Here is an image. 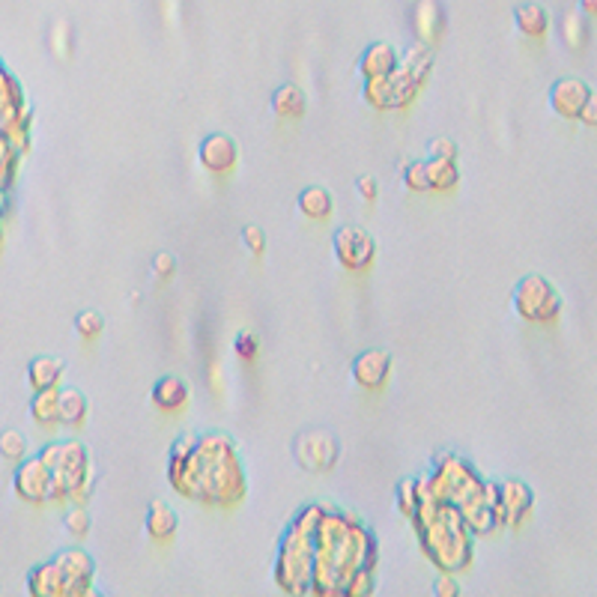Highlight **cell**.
<instances>
[{
  "instance_id": "cell-1",
  "label": "cell",
  "mask_w": 597,
  "mask_h": 597,
  "mask_svg": "<svg viewBox=\"0 0 597 597\" xmlns=\"http://www.w3.org/2000/svg\"><path fill=\"white\" fill-rule=\"evenodd\" d=\"M168 478L176 493L206 505L230 508L246 496V475L225 436L180 439V445L171 451Z\"/></svg>"
},
{
  "instance_id": "cell-2",
  "label": "cell",
  "mask_w": 597,
  "mask_h": 597,
  "mask_svg": "<svg viewBox=\"0 0 597 597\" xmlns=\"http://www.w3.org/2000/svg\"><path fill=\"white\" fill-rule=\"evenodd\" d=\"M559 290L552 287L544 275H523L514 287V311L526 319V323H556L561 317Z\"/></svg>"
},
{
  "instance_id": "cell-3",
  "label": "cell",
  "mask_w": 597,
  "mask_h": 597,
  "mask_svg": "<svg viewBox=\"0 0 597 597\" xmlns=\"http://www.w3.org/2000/svg\"><path fill=\"white\" fill-rule=\"evenodd\" d=\"M331 248H335L338 263L347 272H368L373 267V257H377V242L371 234H364L359 227H340L335 239H331Z\"/></svg>"
},
{
  "instance_id": "cell-4",
  "label": "cell",
  "mask_w": 597,
  "mask_h": 597,
  "mask_svg": "<svg viewBox=\"0 0 597 597\" xmlns=\"http://www.w3.org/2000/svg\"><path fill=\"white\" fill-rule=\"evenodd\" d=\"M51 478L54 472L42 463V457H25L18 463L16 478H13V490L21 502L27 505H46L51 499Z\"/></svg>"
},
{
  "instance_id": "cell-5",
  "label": "cell",
  "mask_w": 597,
  "mask_h": 597,
  "mask_svg": "<svg viewBox=\"0 0 597 597\" xmlns=\"http://www.w3.org/2000/svg\"><path fill=\"white\" fill-rule=\"evenodd\" d=\"M338 442L323 430H311L296 439V460L308 472H329L338 463Z\"/></svg>"
},
{
  "instance_id": "cell-6",
  "label": "cell",
  "mask_w": 597,
  "mask_h": 597,
  "mask_svg": "<svg viewBox=\"0 0 597 597\" xmlns=\"http://www.w3.org/2000/svg\"><path fill=\"white\" fill-rule=\"evenodd\" d=\"M592 96V87L580 79H559L550 87L547 102L552 108V114L561 120H577L580 110L585 108V99Z\"/></svg>"
},
{
  "instance_id": "cell-7",
  "label": "cell",
  "mask_w": 597,
  "mask_h": 597,
  "mask_svg": "<svg viewBox=\"0 0 597 597\" xmlns=\"http://www.w3.org/2000/svg\"><path fill=\"white\" fill-rule=\"evenodd\" d=\"M197 159H201V164L209 173L225 176V173L234 171L236 162H239L236 141L230 135H221V131H215V135H206L201 141V147H197Z\"/></svg>"
},
{
  "instance_id": "cell-8",
  "label": "cell",
  "mask_w": 597,
  "mask_h": 597,
  "mask_svg": "<svg viewBox=\"0 0 597 597\" xmlns=\"http://www.w3.org/2000/svg\"><path fill=\"white\" fill-rule=\"evenodd\" d=\"M392 377V356L382 350H368L352 361V380L364 392H382Z\"/></svg>"
},
{
  "instance_id": "cell-9",
  "label": "cell",
  "mask_w": 597,
  "mask_h": 597,
  "mask_svg": "<svg viewBox=\"0 0 597 597\" xmlns=\"http://www.w3.org/2000/svg\"><path fill=\"white\" fill-rule=\"evenodd\" d=\"M58 568L63 571L66 577V597H81V594H90V585H93V559L87 556L84 550H66L60 552L58 559Z\"/></svg>"
},
{
  "instance_id": "cell-10",
  "label": "cell",
  "mask_w": 597,
  "mask_h": 597,
  "mask_svg": "<svg viewBox=\"0 0 597 597\" xmlns=\"http://www.w3.org/2000/svg\"><path fill=\"white\" fill-rule=\"evenodd\" d=\"M496 490H499L502 523H505V526H511V529H517L529 514H532V502H535L532 490H529L526 484H523V481H517V478L502 481Z\"/></svg>"
},
{
  "instance_id": "cell-11",
  "label": "cell",
  "mask_w": 597,
  "mask_h": 597,
  "mask_svg": "<svg viewBox=\"0 0 597 597\" xmlns=\"http://www.w3.org/2000/svg\"><path fill=\"white\" fill-rule=\"evenodd\" d=\"M397 69H401V51L392 42H373V46L364 48L359 60V75L364 81L385 79V75H394Z\"/></svg>"
},
{
  "instance_id": "cell-12",
  "label": "cell",
  "mask_w": 597,
  "mask_h": 597,
  "mask_svg": "<svg viewBox=\"0 0 597 597\" xmlns=\"http://www.w3.org/2000/svg\"><path fill=\"white\" fill-rule=\"evenodd\" d=\"M413 30L422 46H434L445 33V13L436 0H418L413 9Z\"/></svg>"
},
{
  "instance_id": "cell-13",
  "label": "cell",
  "mask_w": 597,
  "mask_h": 597,
  "mask_svg": "<svg viewBox=\"0 0 597 597\" xmlns=\"http://www.w3.org/2000/svg\"><path fill=\"white\" fill-rule=\"evenodd\" d=\"M143 529H147L150 540H156V544H168V540H173L176 529H180V519H176L173 508L168 502L156 499V502H150V508H147Z\"/></svg>"
},
{
  "instance_id": "cell-14",
  "label": "cell",
  "mask_w": 597,
  "mask_h": 597,
  "mask_svg": "<svg viewBox=\"0 0 597 597\" xmlns=\"http://www.w3.org/2000/svg\"><path fill=\"white\" fill-rule=\"evenodd\" d=\"M189 385L176 377H164L156 382V389H152V406L159 409L164 415H176L183 413L185 406H189Z\"/></svg>"
},
{
  "instance_id": "cell-15",
  "label": "cell",
  "mask_w": 597,
  "mask_h": 597,
  "mask_svg": "<svg viewBox=\"0 0 597 597\" xmlns=\"http://www.w3.org/2000/svg\"><path fill=\"white\" fill-rule=\"evenodd\" d=\"M27 592L37 597H66V577L58 568V561H48V565H39L33 571L27 580Z\"/></svg>"
},
{
  "instance_id": "cell-16",
  "label": "cell",
  "mask_w": 597,
  "mask_h": 597,
  "mask_svg": "<svg viewBox=\"0 0 597 597\" xmlns=\"http://www.w3.org/2000/svg\"><path fill=\"white\" fill-rule=\"evenodd\" d=\"M63 361L60 359H51V356H39L30 361L27 368V385L33 392H48V389H60V380H63Z\"/></svg>"
},
{
  "instance_id": "cell-17",
  "label": "cell",
  "mask_w": 597,
  "mask_h": 597,
  "mask_svg": "<svg viewBox=\"0 0 597 597\" xmlns=\"http://www.w3.org/2000/svg\"><path fill=\"white\" fill-rule=\"evenodd\" d=\"M30 418H33V424H39V427H46V430L60 427V389L33 392Z\"/></svg>"
},
{
  "instance_id": "cell-18",
  "label": "cell",
  "mask_w": 597,
  "mask_h": 597,
  "mask_svg": "<svg viewBox=\"0 0 597 597\" xmlns=\"http://www.w3.org/2000/svg\"><path fill=\"white\" fill-rule=\"evenodd\" d=\"M514 25L529 39H544L550 30V13L538 4H526L514 13Z\"/></svg>"
},
{
  "instance_id": "cell-19",
  "label": "cell",
  "mask_w": 597,
  "mask_h": 597,
  "mask_svg": "<svg viewBox=\"0 0 597 597\" xmlns=\"http://www.w3.org/2000/svg\"><path fill=\"white\" fill-rule=\"evenodd\" d=\"M427 176H430V192L448 194L460 185V168L457 159H427Z\"/></svg>"
},
{
  "instance_id": "cell-20",
  "label": "cell",
  "mask_w": 597,
  "mask_h": 597,
  "mask_svg": "<svg viewBox=\"0 0 597 597\" xmlns=\"http://www.w3.org/2000/svg\"><path fill=\"white\" fill-rule=\"evenodd\" d=\"M298 213L311 221H326L335 213V204H331V194L326 189H319V185H311V189H305L298 194Z\"/></svg>"
},
{
  "instance_id": "cell-21",
  "label": "cell",
  "mask_w": 597,
  "mask_h": 597,
  "mask_svg": "<svg viewBox=\"0 0 597 597\" xmlns=\"http://www.w3.org/2000/svg\"><path fill=\"white\" fill-rule=\"evenodd\" d=\"M305 108H308V102H305V93L298 90L296 84H284V87H278L275 90V96H272V110L278 117H284V120H298L305 114Z\"/></svg>"
},
{
  "instance_id": "cell-22",
  "label": "cell",
  "mask_w": 597,
  "mask_h": 597,
  "mask_svg": "<svg viewBox=\"0 0 597 597\" xmlns=\"http://www.w3.org/2000/svg\"><path fill=\"white\" fill-rule=\"evenodd\" d=\"M87 413H90V403H87V397L79 389L60 392V424L79 430L87 422Z\"/></svg>"
},
{
  "instance_id": "cell-23",
  "label": "cell",
  "mask_w": 597,
  "mask_h": 597,
  "mask_svg": "<svg viewBox=\"0 0 597 597\" xmlns=\"http://www.w3.org/2000/svg\"><path fill=\"white\" fill-rule=\"evenodd\" d=\"M364 102L377 110H394L397 108V96H394V81L392 75H385V79H371L364 81Z\"/></svg>"
},
{
  "instance_id": "cell-24",
  "label": "cell",
  "mask_w": 597,
  "mask_h": 597,
  "mask_svg": "<svg viewBox=\"0 0 597 597\" xmlns=\"http://www.w3.org/2000/svg\"><path fill=\"white\" fill-rule=\"evenodd\" d=\"M401 69L413 79L415 84H427L430 79V72H434V58H430V51L418 42V46H413L406 51V58H401Z\"/></svg>"
},
{
  "instance_id": "cell-25",
  "label": "cell",
  "mask_w": 597,
  "mask_h": 597,
  "mask_svg": "<svg viewBox=\"0 0 597 597\" xmlns=\"http://www.w3.org/2000/svg\"><path fill=\"white\" fill-rule=\"evenodd\" d=\"M559 33H561V42H565L571 51H582L585 42H589V25H585L582 13H568L559 21Z\"/></svg>"
},
{
  "instance_id": "cell-26",
  "label": "cell",
  "mask_w": 597,
  "mask_h": 597,
  "mask_svg": "<svg viewBox=\"0 0 597 597\" xmlns=\"http://www.w3.org/2000/svg\"><path fill=\"white\" fill-rule=\"evenodd\" d=\"M0 457L18 466V463L27 457V439L21 436L18 430H4V434H0Z\"/></svg>"
},
{
  "instance_id": "cell-27",
  "label": "cell",
  "mask_w": 597,
  "mask_h": 597,
  "mask_svg": "<svg viewBox=\"0 0 597 597\" xmlns=\"http://www.w3.org/2000/svg\"><path fill=\"white\" fill-rule=\"evenodd\" d=\"M403 185H406L409 192H418V194L430 192L427 159H422V162H409V164H406V168H403Z\"/></svg>"
},
{
  "instance_id": "cell-28",
  "label": "cell",
  "mask_w": 597,
  "mask_h": 597,
  "mask_svg": "<svg viewBox=\"0 0 597 597\" xmlns=\"http://www.w3.org/2000/svg\"><path fill=\"white\" fill-rule=\"evenodd\" d=\"M90 514L84 511V508L79 505V508H72V511H66V517H63V529L69 532L75 540H84L87 535H90Z\"/></svg>"
},
{
  "instance_id": "cell-29",
  "label": "cell",
  "mask_w": 597,
  "mask_h": 597,
  "mask_svg": "<svg viewBox=\"0 0 597 597\" xmlns=\"http://www.w3.org/2000/svg\"><path fill=\"white\" fill-rule=\"evenodd\" d=\"M75 331H79L84 340H96L105 331L102 314H99V311H81L79 317H75Z\"/></svg>"
},
{
  "instance_id": "cell-30",
  "label": "cell",
  "mask_w": 597,
  "mask_h": 597,
  "mask_svg": "<svg viewBox=\"0 0 597 597\" xmlns=\"http://www.w3.org/2000/svg\"><path fill=\"white\" fill-rule=\"evenodd\" d=\"M418 502H422V484L418 481H403L401 493H397V505L406 517H413L418 511Z\"/></svg>"
},
{
  "instance_id": "cell-31",
  "label": "cell",
  "mask_w": 597,
  "mask_h": 597,
  "mask_svg": "<svg viewBox=\"0 0 597 597\" xmlns=\"http://www.w3.org/2000/svg\"><path fill=\"white\" fill-rule=\"evenodd\" d=\"M344 594H347V597H364V594H373V571L359 568V571L347 580Z\"/></svg>"
},
{
  "instance_id": "cell-32",
  "label": "cell",
  "mask_w": 597,
  "mask_h": 597,
  "mask_svg": "<svg viewBox=\"0 0 597 597\" xmlns=\"http://www.w3.org/2000/svg\"><path fill=\"white\" fill-rule=\"evenodd\" d=\"M430 159H457V143L451 138H434L427 143Z\"/></svg>"
},
{
  "instance_id": "cell-33",
  "label": "cell",
  "mask_w": 597,
  "mask_h": 597,
  "mask_svg": "<svg viewBox=\"0 0 597 597\" xmlns=\"http://www.w3.org/2000/svg\"><path fill=\"white\" fill-rule=\"evenodd\" d=\"M242 242H246V248L254 254V257H263V251H267V236H263L260 227H246V230H242Z\"/></svg>"
},
{
  "instance_id": "cell-34",
  "label": "cell",
  "mask_w": 597,
  "mask_h": 597,
  "mask_svg": "<svg viewBox=\"0 0 597 597\" xmlns=\"http://www.w3.org/2000/svg\"><path fill=\"white\" fill-rule=\"evenodd\" d=\"M257 352H260V344H257V338H254V335H248V331H246V335L236 338V356L242 361H254V359H257Z\"/></svg>"
},
{
  "instance_id": "cell-35",
  "label": "cell",
  "mask_w": 597,
  "mask_h": 597,
  "mask_svg": "<svg viewBox=\"0 0 597 597\" xmlns=\"http://www.w3.org/2000/svg\"><path fill=\"white\" fill-rule=\"evenodd\" d=\"M152 272H156L162 281H171L176 275V260L171 257V254H159V257L152 260Z\"/></svg>"
},
{
  "instance_id": "cell-36",
  "label": "cell",
  "mask_w": 597,
  "mask_h": 597,
  "mask_svg": "<svg viewBox=\"0 0 597 597\" xmlns=\"http://www.w3.org/2000/svg\"><path fill=\"white\" fill-rule=\"evenodd\" d=\"M439 597H457L460 594V585L457 580L451 577V571H442V577L436 580V589H434Z\"/></svg>"
},
{
  "instance_id": "cell-37",
  "label": "cell",
  "mask_w": 597,
  "mask_h": 597,
  "mask_svg": "<svg viewBox=\"0 0 597 597\" xmlns=\"http://www.w3.org/2000/svg\"><path fill=\"white\" fill-rule=\"evenodd\" d=\"M580 123L582 126H589V129H597V93H592L589 99H585V108L580 110Z\"/></svg>"
},
{
  "instance_id": "cell-38",
  "label": "cell",
  "mask_w": 597,
  "mask_h": 597,
  "mask_svg": "<svg viewBox=\"0 0 597 597\" xmlns=\"http://www.w3.org/2000/svg\"><path fill=\"white\" fill-rule=\"evenodd\" d=\"M356 189H359V194H361L368 204L377 201V194H380V185H377V180H373V176H359V180H356Z\"/></svg>"
},
{
  "instance_id": "cell-39",
  "label": "cell",
  "mask_w": 597,
  "mask_h": 597,
  "mask_svg": "<svg viewBox=\"0 0 597 597\" xmlns=\"http://www.w3.org/2000/svg\"><path fill=\"white\" fill-rule=\"evenodd\" d=\"M39 457H42V463H46V466L54 472L60 466V442H51V445H46L39 451Z\"/></svg>"
},
{
  "instance_id": "cell-40",
  "label": "cell",
  "mask_w": 597,
  "mask_h": 597,
  "mask_svg": "<svg viewBox=\"0 0 597 597\" xmlns=\"http://www.w3.org/2000/svg\"><path fill=\"white\" fill-rule=\"evenodd\" d=\"M209 380H213V389H215L218 394L225 392V385H221V364H218V361L213 364V371H209Z\"/></svg>"
},
{
  "instance_id": "cell-41",
  "label": "cell",
  "mask_w": 597,
  "mask_h": 597,
  "mask_svg": "<svg viewBox=\"0 0 597 597\" xmlns=\"http://www.w3.org/2000/svg\"><path fill=\"white\" fill-rule=\"evenodd\" d=\"M580 13H585V16H597V0H580Z\"/></svg>"
},
{
  "instance_id": "cell-42",
  "label": "cell",
  "mask_w": 597,
  "mask_h": 597,
  "mask_svg": "<svg viewBox=\"0 0 597 597\" xmlns=\"http://www.w3.org/2000/svg\"><path fill=\"white\" fill-rule=\"evenodd\" d=\"M0 246H4V234H0Z\"/></svg>"
}]
</instances>
